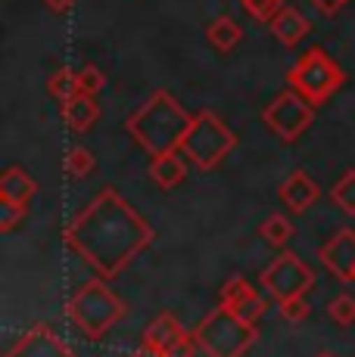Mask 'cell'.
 Segmentation results:
<instances>
[{"mask_svg": "<svg viewBox=\"0 0 355 357\" xmlns=\"http://www.w3.org/2000/svg\"><path fill=\"white\" fill-rule=\"evenodd\" d=\"M63 239L100 277L113 280L153 243V227L131 208V202L106 187L66 224Z\"/></svg>", "mask_w": 355, "mask_h": 357, "instance_id": "6da1fadb", "label": "cell"}, {"mask_svg": "<svg viewBox=\"0 0 355 357\" xmlns=\"http://www.w3.org/2000/svg\"><path fill=\"white\" fill-rule=\"evenodd\" d=\"M194 115L184 112V106L178 102L168 91H153L147 102H140L125 121V130L131 134V140L138 143L143 153L162 155L181 149V140L190 128Z\"/></svg>", "mask_w": 355, "mask_h": 357, "instance_id": "7a4b0ae2", "label": "cell"}, {"mask_svg": "<svg viewBox=\"0 0 355 357\" xmlns=\"http://www.w3.org/2000/svg\"><path fill=\"white\" fill-rule=\"evenodd\" d=\"M66 317L72 320L87 339H103V335L125 317V305L113 289L106 286L103 277L87 280L78 286L69 301H66Z\"/></svg>", "mask_w": 355, "mask_h": 357, "instance_id": "3957f363", "label": "cell"}, {"mask_svg": "<svg viewBox=\"0 0 355 357\" xmlns=\"http://www.w3.org/2000/svg\"><path fill=\"white\" fill-rule=\"evenodd\" d=\"M237 146V134L224 125L212 109H203L190 119V128L181 140V153L200 171H212L231 149Z\"/></svg>", "mask_w": 355, "mask_h": 357, "instance_id": "277c9868", "label": "cell"}, {"mask_svg": "<svg viewBox=\"0 0 355 357\" xmlns=\"http://www.w3.org/2000/svg\"><path fill=\"white\" fill-rule=\"evenodd\" d=\"M343 84H346V72L324 47H309L299 56V63L287 72V87L303 93L312 106H321L324 100H331Z\"/></svg>", "mask_w": 355, "mask_h": 357, "instance_id": "5b68a950", "label": "cell"}, {"mask_svg": "<svg viewBox=\"0 0 355 357\" xmlns=\"http://www.w3.org/2000/svg\"><path fill=\"white\" fill-rule=\"evenodd\" d=\"M194 335L209 357H243L256 345V324H247L234 311L218 305L212 314H206V320H200Z\"/></svg>", "mask_w": 355, "mask_h": 357, "instance_id": "8992f818", "label": "cell"}, {"mask_svg": "<svg viewBox=\"0 0 355 357\" xmlns=\"http://www.w3.org/2000/svg\"><path fill=\"white\" fill-rule=\"evenodd\" d=\"M262 121L268 125V130L275 137H281L284 143H293L312 128V121H315V106H312L303 93L287 87V91H281L265 106Z\"/></svg>", "mask_w": 355, "mask_h": 357, "instance_id": "52a82bcc", "label": "cell"}, {"mask_svg": "<svg viewBox=\"0 0 355 357\" xmlns=\"http://www.w3.org/2000/svg\"><path fill=\"white\" fill-rule=\"evenodd\" d=\"M259 283H262V289L275 301H284V298H293V295L309 292L312 286H315V273H312V267L305 264V261H299L296 255L284 252V255H277L268 267H265Z\"/></svg>", "mask_w": 355, "mask_h": 357, "instance_id": "ba28073f", "label": "cell"}, {"mask_svg": "<svg viewBox=\"0 0 355 357\" xmlns=\"http://www.w3.org/2000/svg\"><path fill=\"white\" fill-rule=\"evenodd\" d=\"M6 357H75V354L57 329H50L47 324H38L6 351Z\"/></svg>", "mask_w": 355, "mask_h": 357, "instance_id": "9c48e42d", "label": "cell"}, {"mask_svg": "<svg viewBox=\"0 0 355 357\" xmlns=\"http://www.w3.org/2000/svg\"><path fill=\"white\" fill-rule=\"evenodd\" d=\"M318 258L337 280H355V230H337L318 252Z\"/></svg>", "mask_w": 355, "mask_h": 357, "instance_id": "30bf717a", "label": "cell"}, {"mask_svg": "<svg viewBox=\"0 0 355 357\" xmlns=\"http://www.w3.org/2000/svg\"><path fill=\"white\" fill-rule=\"evenodd\" d=\"M222 305L228 307V311H234L240 320H247V324H256L265 314V298L256 292V286L247 283L243 277H231L228 283L222 286Z\"/></svg>", "mask_w": 355, "mask_h": 357, "instance_id": "8fae6325", "label": "cell"}, {"mask_svg": "<svg viewBox=\"0 0 355 357\" xmlns=\"http://www.w3.org/2000/svg\"><path fill=\"white\" fill-rule=\"evenodd\" d=\"M277 196H281V202H284L290 211L303 215V211H309L312 205L318 202L321 190H318V183L312 181V177L305 174L303 168H296V171H290V174L284 177V183L277 187Z\"/></svg>", "mask_w": 355, "mask_h": 357, "instance_id": "7c38bea8", "label": "cell"}, {"mask_svg": "<svg viewBox=\"0 0 355 357\" xmlns=\"http://www.w3.org/2000/svg\"><path fill=\"white\" fill-rule=\"evenodd\" d=\"M59 115H63L66 128L75 130V134H87L94 125H97L100 119V106L94 97H87V93H75L66 102H59Z\"/></svg>", "mask_w": 355, "mask_h": 357, "instance_id": "4fadbf2b", "label": "cell"}, {"mask_svg": "<svg viewBox=\"0 0 355 357\" xmlns=\"http://www.w3.org/2000/svg\"><path fill=\"white\" fill-rule=\"evenodd\" d=\"M268 25H271L275 40L284 44V47H299V40H305L309 31H312V22L296 10V6H284Z\"/></svg>", "mask_w": 355, "mask_h": 357, "instance_id": "5bb4252c", "label": "cell"}, {"mask_svg": "<svg viewBox=\"0 0 355 357\" xmlns=\"http://www.w3.org/2000/svg\"><path fill=\"white\" fill-rule=\"evenodd\" d=\"M38 193V183L29 171L22 168H6L3 177H0V202H10V205H19V208H29L31 196Z\"/></svg>", "mask_w": 355, "mask_h": 357, "instance_id": "9a60e30c", "label": "cell"}, {"mask_svg": "<svg viewBox=\"0 0 355 357\" xmlns=\"http://www.w3.org/2000/svg\"><path fill=\"white\" fill-rule=\"evenodd\" d=\"M150 177H153L162 190H175L178 183H184V177H187V162L178 155V149L175 153L153 155V159H150Z\"/></svg>", "mask_w": 355, "mask_h": 357, "instance_id": "2e32d148", "label": "cell"}, {"mask_svg": "<svg viewBox=\"0 0 355 357\" xmlns=\"http://www.w3.org/2000/svg\"><path fill=\"white\" fill-rule=\"evenodd\" d=\"M206 40L215 47V50L231 53L243 40V29L231 16H222V19H215V22L206 29Z\"/></svg>", "mask_w": 355, "mask_h": 357, "instance_id": "e0dca14e", "label": "cell"}, {"mask_svg": "<svg viewBox=\"0 0 355 357\" xmlns=\"http://www.w3.org/2000/svg\"><path fill=\"white\" fill-rule=\"evenodd\" d=\"M181 333H184V326L178 324L172 314H159V317H156L153 324L147 326V333H143V342H147V345H153V348H159V351H166V348L172 345V342Z\"/></svg>", "mask_w": 355, "mask_h": 357, "instance_id": "ac0fdd59", "label": "cell"}, {"mask_svg": "<svg viewBox=\"0 0 355 357\" xmlns=\"http://www.w3.org/2000/svg\"><path fill=\"white\" fill-rule=\"evenodd\" d=\"M47 91H50L53 100L66 102L69 97L78 93V72H72V68H57V72L50 75V81H47Z\"/></svg>", "mask_w": 355, "mask_h": 357, "instance_id": "d6986e66", "label": "cell"}, {"mask_svg": "<svg viewBox=\"0 0 355 357\" xmlns=\"http://www.w3.org/2000/svg\"><path fill=\"white\" fill-rule=\"evenodd\" d=\"M259 236H262L268 245H287L293 236V224L287 221L284 215H268L262 221V227H259Z\"/></svg>", "mask_w": 355, "mask_h": 357, "instance_id": "ffe728a7", "label": "cell"}, {"mask_svg": "<svg viewBox=\"0 0 355 357\" xmlns=\"http://www.w3.org/2000/svg\"><path fill=\"white\" fill-rule=\"evenodd\" d=\"M94 171V153L87 146H72L66 153V174L69 177H87Z\"/></svg>", "mask_w": 355, "mask_h": 357, "instance_id": "44dd1931", "label": "cell"}, {"mask_svg": "<svg viewBox=\"0 0 355 357\" xmlns=\"http://www.w3.org/2000/svg\"><path fill=\"white\" fill-rule=\"evenodd\" d=\"M331 196L346 215H355V171H346V174L333 183Z\"/></svg>", "mask_w": 355, "mask_h": 357, "instance_id": "7402d4cb", "label": "cell"}, {"mask_svg": "<svg viewBox=\"0 0 355 357\" xmlns=\"http://www.w3.org/2000/svg\"><path fill=\"white\" fill-rule=\"evenodd\" d=\"M327 314L337 326H352L355 324V298L352 295H337V298L327 305Z\"/></svg>", "mask_w": 355, "mask_h": 357, "instance_id": "603a6c76", "label": "cell"}, {"mask_svg": "<svg viewBox=\"0 0 355 357\" xmlns=\"http://www.w3.org/2000/svg\"><path fill=\"white\" fill-rule=\"evenodd\" d=\"M106 87V78H103V72H100L97 66H81L78 68V93H87V97H97L100 91Z\"/></svg>", "mask_w": 355, "mask_h": 357, "instance_id": "cb8c5ba5", "label": "cell"}, {"mask_svg": "<svg viewBox=\"0 0 355 357\" xmlns=\"http://www.w3.org/2000/svg\"><path fill=\"white\" fill-rule=\"evenodd\" d=\"M240 6L256 22H271L284 10V0H240Z\"/></svg>", "mask_w": 355, "mask_h": 357, "instance_id": "d4e9b609", "label": "cell"}, {"mask_svg": "<svg viewBox=\"0 0 355 357\" xmlns=\"http://www.w3.org/2000/svg\"><path fill=\"white\" fill-rule=\"evenodd\" d=\"M277 307H281V317L290 320V324H299V320L309 317V301H305V295H293V298L277 301Z\"/></svg>", "mask_w": 355, "mask_h": 357, "instance_id": "484cf974", "label": "cell"}, {"mask_svg": "<svg viewBox=\"0 0 355 357\" xmlns=\"http://www.w3.org/2000/svg\"><path fill=\"white\" fill-rule=\"evenodd\" d=\"M196 348H200V342H196L194 333H181L172 345L166 348V357H194Z\"/></svg>", "mask_w": 355, "mask_h": 357, "instance_id": "4316f807", "label": "cell"}, {"mask_svg": "<svg viewBox=\"0 0 355 357\" xmlns=\"http://www.w3.org/2000/svg\"><path fill=\"white\" fill-rule=\"evenodd\" d=\"M25 218V208H19V205H10V202H0V233H13L22 224Z\"/></svg>", "mask_w": 355, "mask_h": 357, "instance_id": "83f0119b", "label": "cell"}, {"mask_svg": "<svg viewBox=\"0 0 355 357\" xmlns=\"http://www.w3.org/2000/svg\"><path fill=\"white\" fill-rule=\"evenodd\" d=\"M309 3L315 6L318 13H324V16H333V13H340L346 3H349V0H309Z\"/></svg>", "mask_w": 355, "mask_h": 357, "instance_id": "f1b7e54d", "label": "cell"}, {"mask_svg": "<svg viewBox=\"0 0 355 357\" xmlns=\"http://www.w3.org/2000/svg\"><path fill=\"white\" fill-rule=\"evenodd\" d=\"M131 357H166V351H159V348H153V345H147V342H143L138 351H131Z\"/></svg>", "mask_w": 355, "mask_h": 357, "instance_id": "f546056e", "label": "cell"}, {"mask_svg": "<svg viewBox=\"0 0 355 357\" xmlns=\"http://www.w3.org/2000/svg\"><path fill=\"white\" fill-rule=\"evenodd\" d=\"M72 3H75V0H44V6H50L53 13H66Z\"/></svg>", "mask_w": 355, "mask_h": 357, "instance_id": "4dcf8cb0", "label": "cell"}, {"mask_svg": "<svg viewBox=\"0 0 355 357\" xmlns=\"http://www.w3.org/2000/svg\"><path fill=\"white\" fill-rule=\"evenodd\" d=\"M318 357H337V354H327V351H324V354H318Z\"/></svg>", "mask_w": 355, "mask_h": 357, "instance_id": "1f68e13d", "label": "cell"}, {"mask_svg": "<svg viewBox=\"0 0 355 357\" xmlns=\"http://www.w3.org/2000/svg\"><path fill=\"white\" fill-rule=\"evenodd\" d=\"M352 283H355V280H352Z\"/></svg>", "mask_w": 355, "mask_h": 357, "instance_id": "d6a6232c", "label": "cell"}]
</instances>
